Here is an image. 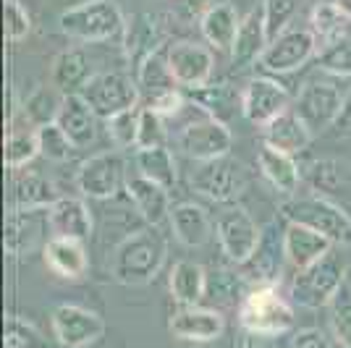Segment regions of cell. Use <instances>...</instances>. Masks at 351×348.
<instances>
[{
    "label": "cell",
    "instance_id": "6da1fadb",
    "mask_svg": "<svg viewBox=\"0 0 351 348\" xmlns=\"http://www.w3.org/2000/svg\"><path fill=\"white\" fill-rule=\"evenodd\" d=\"M168 244L158 231L142 228L129 233L110 257V275L121 286H147L162 270Z\"/></svg>",
    "mask_w": 351,
    "mask_h": 348
},
{
    "label": "cell",
    "instance_id": "7a4b0ae2",
    "mask_svg": "<svg viewBox=\"0 0 351 348\" xmlns=\"http://www.w3.org/2000/svg\"><path fill=\"white\" fill-rule=\"evenodd\" d=\"M126 18L113 0H87L58 16V29L76 42H108L123 37Z\"/></svg>",
    "mask_w": 351,
    "mask_h": 348
},
{
    "label": "cell",
    "instance_id": "3957f363",
    "mask_svg": "<svg viewBox=\"0 0 351 348\" xmlns=\"http://www.w3.org/2000/svg\"><path fill=\"white\" fill-rule=\"evenodd\" d=\"M291 304L276 286H252L239 301V325L249 335H283L293 327Z\"/></svg>",
    "mask_w": 351,
    "mask_h": 348
},
{
    "label": "cell",
    "instance_id": "277c9868",
    "mask_svg": "<svg viewBox=\"0 0 351 348\" xmlns=\"http://www.w3.org/2000/svg\"><path fill=\"white\" fill-rule=\"evenodd\" d=\"M343 283H346V264L330 251L315 264L296 270L291 280V301L302 309H320L330 304V299Z\"/></svg>",
    "mask_w": 351,
    "mask_h": 348
},
{
    "label": "cell",
    "instance_id": "5b68a950",
    "mask_svg": "<svg viewBox=\"0 0 351 348\" xmlns=\"http://www.w3.org/2000/svg\"><path fill=\"white\" fill-rule=\"evenodd\" d=\"M280 215L289 223H302L322 233L336 247H351V218L338 204L322 197H296L280 207Z\"/></svg>",
    "mask_w": 351,
    "mask_h": 348
},
{
    "label": "cell",
    "instance_id": "8992f818",
    "mask_svg": "<svg viewBox=\"0 0 351 348\" xmlns=\"http://www.w3.org/2000/svg\"><path fill=\"white\" fill-rule=\"evenodd\" d=\"M191 189L213 202H236L247 191V173L244 165L234 158H215L202 162L191 173Z\"/></svg>",
    "mask_w": 351,
    "mask_h": 348
},
{
    "label": "cell",
    "instance_id": "52a82bcc",
    "mask_svg": "<svg viewBox=\"0 0 351 348\" xmlns=\"http://www.w3.org/2000/svg\"><path fill=\"white\" fill-rule=\"evenodd\" d=\"M79 95L92 105V110L100 118H110L121 113V110L139 108V97H142L139 84L132 82V76H126L121 71L95 73Z\"/></svg>",
    "mask_w": 351,
    "mask_h": 348
},
{
    "label": "cell",
    "instance_id": "ba28073f",
    "mask_svg": "<svg viewBox=\"0 0 351 348\" xmlns=\"http://www.w3.org/2000/svg\"><path fill=\"white\" fill-rule=\"evenodd\" d=\"M215 236H218L220 249L226 251V257L236 264H244L260 247L263 228L254 223V218L244 207L231 204V207L220 210L218 220H215Z\"/></svg>",
    "mask_w": 351,
    "mask_h": 348
},
{
    "label": "cell",
    "instance_id": "9c48e42d",
    "mask_svg": "<svg viewBox=\"0 0 351 348\" xmlns=\"http://www.w3.org/2000/svg\"><path fill=\"white\" fill-rule=\"evenodd\" d=\"M126 160L118 149L97 152L82 162L76 173V186L92 199H113L118 191L126 189Z\"/></svg>",
    "mask_w": 351,
    "mask_h": 348
},
{
    "label": "cell",
    "instance_id": "30bf717a",
    "mask_svg": "<svg viewBox=\"0 0 351 348\" xmlns=\"http://www.w3.org/2000/svg\"><path fill=\"white\" fill-rule=\"evenodd\" d=\"M343 105H346V97L341 95L336 84L322 82V79H309L299 89L293 110L302 116L312 134H320L328 126H336Z\"/></svg>",
    "mask_w": 351,
    "mask_h": 348
},
{
    "label": "cell",
    "instance_id": "8fae6325",
    "mask_svg": "<svg viewBox=\"0 0 351 348\" xmlns=\"http://www.w3.org/2000/svg\"><path fill=\"white\" fill-rule=\"evenodd\" d=\"M317 45L320 40L315 37L312 29L289 27L276 40H270L260 63L265 66V71L270 73H291L317 55Z\"/></svg>",
    "mask_w": 351,
    "mask_h": 348
},
{
    "label": "cell",
    "instance_id": "7c38bea8",
    "mask_svg": "<svg viewBox=\"0 0 351 348\" xmlns=\"http://www.w3.org/2000/svg\"><path fill=\"white\" fill-rule=\"evenodd\" d=\"M53 335L63 348H87L105 335V322L97 312L84 306L60 304L50 314Z\"/></svg>",
    "mask_w": 351,
    "mask_h": 348
},
{
    "label": "cell",
    "instance_id": "4fadbf2b",
    "mask_svg": "<svg viewBox=\"0 0 351 348\" xmlns=\"http://www.w3.org/2000/svg\"><path fill=\"white\" fill-rule=\"evenodd\" d=\"M178 147L186 158L197 160V162H207V160L226 158L231 152L234 134L228 129V123L215 121V118H205L197 123H186L181 129Z\"/></svg>",
    "mask_w": 351,
    "mask_h": 348
},
{
    "label": "cell",
    "instance_id": "5bb4252c",
    "mask_svg": "<svg viewBox=\"0 0 351 348\" xmlns=\"http://www.w3.org/2000/svg\"><path fill=\"white\" fill-rule=\"evenodd\" d=\"M291 108V95L276 79L257 76L241 92V113L254 126H267L273 118Z\"/></svg>",
    "mask_w": 351,
    "mask_h": 348
},
{
    "label": "cell",
    "instance_id": "9a60e30c",
    "mask_svg": "<svg viewBox=\"0 0 351 348\" xmlns=\"http://www.w3.org/2000/svg\"><path fill=\"white\" fill-rule=\"evenodd\" d=\"M168 63L173 71L178 87H202L210 82L213 69H215V55L207 45L191 42V40H176L168 45Z\"/></svg>",
    "mask_w": 351,
    "mask_h": 348
},
{
    "label": "cell",
    "instance_id": "2e32d148",
    "mask_svg": "<svg viewBox=\"0 0 351 348\" xmlns=\"http://www.w3.org/2000/svg\"><path fill=\"white\" fill-rule=\"evenodd\" d=\"M47 210H11L5 220V251L11 257H27L34 249L45 247L50 238Z\"/></svg>",
    "mask_w": 351,
    "mask_h": 348
},
{
    "label": "cell",
    "instance_id": "e0dca14e",
    "mask_svg": "<svg viewBox=\"0 0 351 348\" xmlns=\"http://www.w3.org/2000/svg\"><path fill=\"white\" fill-rule=\"evenodd\" d=\"M168 330L178 340L213 343L226 330V319L218 309H210V306H181L168 319Z\"/></svg>",
    "mask_w": 351,
    "mask_h": 348
},
{
    "label": "cell",
    "instance_id": "ac0fdd59",
    "mask_svg": "<svg viewBox=\"0 0 351 348\" xmlns=\"http://www.w3.org/2000/svg\"><path fill=\"white\" fill-rule=\"evenodd\" d=\"M283 236L273 233V225L263 228V238L257 251L244 262V280L252 286H276L280 280V270H283Z\"/></svg>",
    "mask_w": 351,
    "mask_h": 348
},
{
    "label": "cell",
    "instance_id": "d6986e66",
    "mask_svg": "<svg viewBox=\"0 0 351 348\" xmlns=\"http://www.w3.org/2000/svg\"><path fill=\"white\" fill-rule=\"evenodd\" d=\"M165 42V21L160 14H136L123 32V53L134 66H139L152 53L162 50Z\"/></svg>",
    "mask_w": 351,
    "mask_h": 348
},
{
    "label": "cell",
    "instance_id": "ffe728a7",
    "mask_svg": "<svg viewBox=\"0 0 351 348\" xmlns=\"http://www.w3.org/2000/svg\"><path fill=\"white\" fill-rule=\"evenodd\" d=\"M330 241L322 233L312 231L302 223H286L283 231V251H286V262L293 270H304L309 264L322 260L325 254H330Z\"/></svg>",
    "mask_w": 351,
    "mask_h": 348
},
{
    "label": "cell",
    "instance_id": "44dd1931",
    "mask_svg": "<svg viewBox=\"0 0 351 348\" xmlns=\"http://www.w3.org/2000/svg\"><path fill=\"white\" fill-rule=\"evenodd\" d=\"M312 131L309 126L302 121V116L293 110V105L289 110H283L278 118H273L267 126H263V145L273 147V149H280L286 155H299L304 152L312 142Z\"/></svg>",
    "mask_w": 351,
    "mask_h": 348
},
{
    "label": "cell",
    "instance_id": "7402d4cb",
    "mask_svg": "<svg viewBox=\"0 0 351 348\" xmlns=\"http://www.w3.org/2000/svg\"><path fill=\"white\" fill-rule=\"evenodd\" d=\"M45 264L66 280H79L87 275L89 254L84 249V241L66 238V236H50V241L43 247Z\"/></svg>",
    "mask_w": 351,
    "mask_h": 348
},
{
    "label": "cell",
    "instance_id": "603a6c76",
    "mask_svg": "<svg viewBox=\"0 0 351 348\" xmlns=\"http://www.w3.org/2000/svg\"><path fill=\"white\" fill-rule=\"evenodd\" d=\"M47 218L53 236H66L79 241H87L92 236V212L87 202L79 197H60L58 202L47 207Z\"/></svg>",
    "mask_w": 351,
    "mask_h": 348
},
{
    "label": "cell",
    "instance_id": "cb8c5ba5",
    "mask_svg": "<svg viewBox=\"0 0 351 348\" xmlns=\"http://www.w3.org/2000/svg\"><path fill=\"white\" fill-rule=\"evenodd\" d=\"M97 118L100 116L92 110V105L82 95H66L56 123L69 134L76 149H84L97 139Z\"/></svg>",
    "mask_w": 351,
    "mask_h": 348
},
{
    "label": "cell",
    "instance_id": "d4e9b609",
    "mask_svg": "<svg viewBox=\"0 0 351 348\" xmlns=\"http://www.w3.org/2000/svg\"><path fill=\"white\" fill-rule=\"evenodd\" d=\"M126 194L134 202V207L139 210V215L149 223V225H160L171 218V197H168V189L149 181L145 175H132L126 181Z\"/></svg>",
    "mask_w": 351,
    "mask_h": 348
},
{
    "label": "cell",
    "instance_id": "484cf974",
    "mask_svg": "<svg viewBox=\"0 0 351 348\" xmlns=\"http://www.w3.org/2000/svg\"><path fill=\"white\" fill-rule=\"evenodd\" d=\"M270 45L267 29H265V16L263 8L260 11H252L241 18V27L236 34V42L231 47V60H234L236 69H247L252 63L263 58V53Z\"/></svg>",
    "mask_w": 351,
    "mask_h": 348
},
{
    "label": "cell",
    "instance_id": "4316f807",
    "mask_svg": "<svg viewBox=\"0 0 351 348\" xmlns=\"http://www.w3.org/2000/svg\"><path fill=\"white\" fill-rule=\"evenodd\" d=\"M239 27H241V16L231 3H213L210 11L199 18V32L205 42L223 53H231Z\"/></svg>",
    "mask_w": 351,
    "mask_h": 348
},
{
    "label": "cell",
    "instance_id": "83f0119b",
    "mask_svg": "<svg viewBox=\"0 0 351 348\" xmlns=\"http://www.w3.org/2000/svg\"><path fill=\"white\" fill-rule=\"evenodd\" d=\"M257 165H260L263 178L273 186V191L286 194V197L296 194L299 181H302V171H299L293 155H286L280 149L263 145V149L257 152Z\"/></svg>",
    "mask_w": 351,
    "mask_h": 348
},
{
    "label": "cell",
    "instance_id": "f1b7e54d",
    "mask_svg": "<svg viewBox=\"0 0 351 348\" xmlns=\"http://www.w3.org/2000/svg\"><path fill=\"white\" fill-rule=\"evenodd\" d=\"M171 228H173L176 238L189 249L205 247L207 241L213 238V223L207 218V212L194 202H181L173 204L171 210Z\"/></svg>",
    "mask_w": 351,
    "mask_h": 348
},
{
    "label": "cell",
    "instance_id": "f546056e",
    "mask_svg": "<svg viewBox=\"0 0 351 348\" xmlns=\"http://www.w3.org/2000/svg\"><path fill=\"white\" fill-rule=\"evenodd\" d=\"M92 63L82 47H71L56 55L50 69V84L58 87L63 95H79L92 79Z\"/></svg>",
    "mask_w": 351,
    "mask_h": 348
},
{
    "label": "cell",
    "instance_id": "4dcf8cb0",
    "mask_svg": "<svg viewBox=\"0 0 351 348\" xmlns=\"http://www.w3.org/2000/svg\"><path fill=\"white\" fill-rule=\"evenodd\" d=\"M189 100L207 118H215V121H223V123H228L236 116V110H241V95L228 82H220V84L207 82L202 87L189 89Z\"/></svg>",
    "mask_w": 351,
    "mask_h": 348
},
{
    "label": "cell",
    "instance_id": "1f68e13d",
    "mask_svg": "<svg viewBox=\"0 0 351 348\" xmlns=\"http://www.w3.org/2000/svg\"><path fill=\"white\" fill-rule=\"evenodd\" d=\"M168 286L178 306H197L207 293V270L199 262L178 260L171 270Z\"/></svg>",
    "mask_w": 351,
    "mask_h": 348
},
{
    "label": "cell",
    "instance_id": "d6a6232c",
    "mask_svg": "<svg viewBox=\"0 0 351 348\" xmlns=\"http://www.w3.org/2000/svg\"><path fill=\"white\" fill-rule=\"evenodd\" d=\"M58 189L50 178L37 171H21L14 181V210H47L56 204Z\"/></svg>",
    "mask_w": 351,
    "mask_h": 348
},
{
    "label": "cell",
    "instance_id": "836d02e7",
    "mask_svg": "<svg viewBox=\"0 0 351 348\" xmlns=\"http://www.w3.org/2000/svg\"><path fill=\"white\" fill-rule=\"evenodd\" d=\"M136 84H139V95L145 97V102H149L152 97H158L162 92L178 89L171 63H168V53H152L149 58H145L136 66Z\"/></svg>",
    "mask_w": 351,
    "mask_h": 348
},
{
    "label": "cell",
    "instance_id": "e575fe53",
    "mask_svg": "<svg viewBox=\"0 0 351 348\" xmlns=\"http://www.w3.org/2000/svg\"><path fill=\"white\" fill-rule=\"evenodd\" d=\"M134 162H136V173L160 184L165 189H173L176 186V160L173 152L165 145L160 147H145V149H136L134 155Z\"/></svg>",
    "mask_w": 351,
    "mask_h": 348
},
{
    "label": "cell",
    "instance_id": "d590c367",
    "mask_svg": "<svg viewBox=\"0 0 351 348\" xmlns=\"http://www.w3.org/2000/svg\"><path fill=\"white\" fill-rule=\"evenodd\" d=\"M63 100H66V95L58 87L43 84V87H37L27 100L21 102V110H24V116H27V121H29L32 126L40 129V126H47V123H56L58 121Z\"/></svg>",
    "mask_w": 351,
    "mask_h": 348
},
{
    "label": "cell",
    "instance_id": "8d00e7d4",
    "mask_svg": "<svg viewBox=\"0 0 351 348\" xmlns=\"http://www.w3.org/2000/svg\"><path fill=\"white\" fill-rule=\"evenodd\" d=\"M346 21H349V16L341 11V5H338L336 0H322V3H317V5L312 8L309 29L315 32V37H317L322 45H328L343 34Z\"/></svg>",
    "mask_w": 351,
    "mask_h": 348
},
{
    "label": "cell",
    "instance_id": "74e56055",
    "mask_svg": "<svg viewBox=\"0 0 351 348\" xmlns=\"http://www.w3.org/2000/svg\"><path fill=\"white\" fill-rule=\"evenodd\" d=\"M320 71L341 79H351V34H341L333 42L322 45L317 53Z\"/></svg>",
    "mask_w": 351,
    "mask_h": 348
},
{
    "label": "cell",
    "instance_id": "f35d334b",
    "mask_svg": "<svg viewBox=\"0 0 351 348\" xmlns=\"http://www.w3.org/2000/svg\"><path fill=\"white\" fill-rule=\"evenodd\" d=\"M328 309H330L328 322H330V333L336 338V343H341L343 348H351V288L346 283L330 299Z\"/></svg>",
    "mask_w": 351,
    "mask_h": 348
},
{
    "label": "cell",
    "instance_id": "ab89813d",
    "mask_svg": "<svg viewBox=\"0 0 351 348\" xmlns=\"http://www.w3.org/2000/svg\"><path fill=\"white\" fill-rule=\"evenodd\" d=\"M139 108H129V110H121L116 116L105 118V131H108L110 142L116 145V149L136 147V136H139Z\"/></svg>",
    "mask_w": 351,
    "mask_h": 348
},
{
    "label": "cell",
    "instance_id": "60d3db41",
    "mask_svg": "<svg viewBox=\"0 0 351 348\" xmlns=\"http://www.w3.org/2000/svg\"><path fill=\"white\" fill-rule=\"evenodd\" d=\"M37 142H40V155L47 158L50 162H66L76 149L69 134L60 129L58 123H47L37 129Z\"/></svg>",
    "mask_w": 351,
    "mask_h": 348
},
{
    "label": "cell",
    "instance_id": "b9f144b4",
    "mask_svg": "<svg viewBox=\"0 0 351 348\" xmlns=\"http://www.w3.org/2000/svg\"><path fill=\"white\" fill-rule=\"evenodd\" d=\"M40 155V142H37V131H16L5 139V165L21 171L24 165H29L32 160Z\"/></svg>",
    "mask_w": 351,
    "mask_h": 348
},
{
    "label": "cell",
    "instance_id": "7bdbcfd3",
    "mask_svg": "<svg viewBox=\"0 0 351 348\" xmlns=\"http://www.w3.org/2000/svg\"><path fill=\"white\" fill-rule=\"evenodd\" d=\"M3 346L5 348H47L45 338L40 330L27 322L19 314H8L5 317V335H3Z\"/></svg>",
    "mask_w": 351,
    "mask_h": 348
},
{
    "label": "cell",
    "instance_id": "ee69618b",
    "mask_svg": "<svg viewBox=\"0 0 351 348\" xmlns=\"http://www.w3.org/2000/svg\"><path fill=\"white\" fill-rule=\"evenodd\" d=\"M299 5H302V0H263L265 29H267L270 40H276L278 34L289 29Z\"/></svg>",
    "mask_w": 351,
    "mask_h": 348
},
{
    "label": "cell",
    "instance_id": "f6af8a7d",
    "mask_svg": "<svg viewBox=\"0 0 351 348\" xmlns=\"http://www.w3.org/2000/svg\"><path fill=\"white\" fill-rule=\"evenodd\" d=\"M241 283H244V275H236L234 270L218 267V270H213V273L207 275L205 296H213L215 301H223V304H234L236 299H239Z\"/></svg>",
    "mask_w": 351,
    "mask_h": 348
},
{
    "label": "cell",
    "instance_id": "bcb514c9",
    "mask_svg": "<svg viewBox=\"0 0 351 348\" xmlns=\"http://www.w3.org/2000/svg\"><path fill=\"white\" fill-rule=\"evenodd\" d=\"M165 145V121L160 113H155L152 108L142 105L139 108V136H136V149L145 147H160Z\"/></svg>",
    "mask_w": 351,
    "mask_h": 348
},
{
    "label": "cell",
    "instance_id": "7dc6e473",
    "mask_svg": "<svg viewBox=\"0 0 351 348\" xmlns=\"http://www.w3.org/2000/svg\"><path fill=\"white\" fill-rule=\"evenodd\" d=\"M29 29H32L29 11L19 0H5V37H8V42L24 40L29 34Z\"/></svg>",
    "mask_w": 351,
    "mask_h": 348
},
{
    "label": "cell",
    "instance_id": "c3c4849f",
    "mask_svg": "<svg viewBox=\"0 0 351 348\" xmlns=\"http://www.w3.org/2000/svg\"><path fill=\"white\" fill-rule=\"evenodd\" d=\"M184 102H186V97H184L178 89H171V92H162L158 97H152V100L145 102V105L152 108L155 113H160L162 118H168V116H176V113L184 108Z\"/></svg>",
    "mask_w": 351,
    "mask_h": 348
},
{
    "label": "cell",
    "instance_id": "681fc988",
    "mask_svg": "<svg viewBox=\"0 0 351 348\" xmlns=\"http://www.w3.org/2000/svg\"><path fill=\"white\" fill-rule=\"evenodd\" d=\"M291 348H333V340L317 327H304L291 338Z\"/></svg>",
    "mask_w": 351,
    "mask_h": 348
},
{
    "label": "cell",
    "instance_id": "f907efd6",
    "mask_svg": "<svg viewBox=\"0 0 351 348\" xmlns=\"http://www.w3.org/2000/svg\"><path fill=\"white\" fill-rule=\"evenodd\" d=\"M210 5H213V0H176L173 14L191 21V18H202L210 11Z\"/></svg>",
    "mask_w": 351,
    "mask_h": 348
},
{
    "label": "cell",
    "instance_id": "816d5d0a",
    "mask_svg": "<svg viewBox=\"0 0 351 348\" xmlns=\"http://www.w3.org/2000/svg\"><path fill=\"white\" fill-rule=\"evenodd\" d=\"M336 129L341 134H351V92L349 97H346V105H343V110H341V116L336 121Z\"/></svg>",
    "mask_w": 351,
    "mask_h": 348
},
{
    "label": "cell",
    "instance_id": "f5cc1de1",
    "mask_svg": "<svg viewBox=\"0 0 351 348\" xmlns=\"http://www.w3.org/2000/svg\"><path fill=\"white\" fill-rule=\"evenodd\" d=\"M338 5H341V11L349 16V21H351V0H336Z\"/></svg>",
    "mask_w": 351,
    "mask_h": 348
}]
</instances>
